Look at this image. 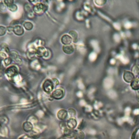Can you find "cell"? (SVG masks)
Listing matches in <instances>:
<instances>
[{
  "label": "cell",
  "mask_w": 139,
  "mask_h": 139,
  "mask_svg": "<svg viewBox=\"0 0 139 139\" xmlns=\"http://www.w3.org/2000/svg\"><path fill=\"white\" fill-rule=\"evenodd\" d=\"M131 87L133 89L137 90L139 89V79H134L132 82L131 83Z\"/></svg>",
  "instance_id": "cell-13"
},
{
  "label": "cell",
  "mask_w": 139,
  "mask_h": 139,
  "mask_svg": "<svg viewBox=\"0 0 139 139\" xmlns=\"http://www.w3.org/2000/svg\"><path fill=\"white\" fill-rule=\"evenodd\" d=\"M7 32V28L3 26H0V36H2L5 35Z\"/></svg>",
  "instance_id": "cell-18"
},
{
  "label": "cell",
  "mask_w": 139,
  "mask_h": 139,
  "mask_svg": "<svg viewBox=\"0 0 139 139\" xmlns=\"http://www.w3.org/2000/svg\"><path fill=\"white\" fill-rule=\"evenodd\" d=\"M54 87V85L53 80L50 79H47L45 80L43 85V88L44 90L46 93H50L52 92Z\"/></svg>",
  "instance_id": "cell-2"
},
{
  "label": "cell",
  "mask_w": 139,
  "mask_h": 139,
  "mask_svg": "<svg viewBox=\"0 0 139 139\" xmlns=\"http://www.w3.org/2000/svg\"><path fill=\"white\" fill-rule=\"evenodd\" d=\"M4 64H5L6 66H9L10 64L13 62V59H12L11 57H7L6 58H5L3 60Z\"/></svg>",
  "instance_id": "cell-16"
},
{
  "label": "cell",
  "mask_w": 139,
  "mask_h": 139,
  "mask_svg": "<svg viewBox=\"0 0 139 139\" xmlns=\"http://www.w3.org/2000/svg\"><path fill=\"white\" fill-rule=\"evenodd\" d=\"M8 9L10 11H11V12H15L18 10V6H16L15 4H13V5H11V6L8 7Z\"/></svg>",
  "instance_id": "cell-19"
},
{
  "label": "cell",
  "mask_w": 139,
  "mask_h": 139,
  "mask_svg": "<svg viewBox=\"0 0 139 139\" xmlns=\"http://www.w3.org/2000/svg\"><path fill=\"white\" fill-rule=\"evenodd\" d=\"M14 3V0H4V4L8 7H9L13 5Z\"/></svg>",
  "instance_id": "cell-17"
},
{
  "label": "cell",
  "mask_w": 139,
  "mask_h": 139,
  "mask_svg": "<svg viewBox=\"0 0 139 139\" xmlns=\"http://www.w3.org/2000/svg\"><path fill=\"white\" fill-rule=\"evenodd\" d=\"M33 9L35 13L38 15H42L48 10V6L45 4L39 2L35 4Z\"/></svg>",
  "instance_id": "cell-1"
},
{
  "label": "cell",
  "mask_w": 139,
  "mask_h": 139,
  "mask_svg": "<svg viewBox=\"0 0 139 139\" xmlns=\"http://www.w3.org/2000/svg\"><path fill=\"white\" fill-rule=\"evenodd\" d=\"M14 33L17 36H21L24 34V29L23 27L20 25H16L13 27Z\"/></svg>",
  "instance_id": "cell-7"
},
{
  "label": "cell",
  "mask_w": 139,
  "mask_h": 139,
  "mask_svg": "<svg viewBox=\"0 0 139 139\" xmlns=\"http://www.w3.org/2000/svg\"><path fill=\"white\" fill-rule=\"evenodd\" d=\"M23 27L27 31H31L33 28V24L30 21H26L23 23Z\"/></svg>",
  "instance_id": "cell-15"
},
{
  "label": "cell",
  "mask_w": 139,
  "mask_h": 139,
  "mask_svg": "<svg viewBox=\"0 0 139 139\" xmlns=\"http://www.w3.org/2000/svg\"><path fill=\"white\" fill-rule=\"evenodd\" d=\"M73 41L71 36L68 34H65L62 36V38H61V42L64 45H70L72 41Z\"/></svg>",
  "instance_id": "cell-6"
},
{
  "label": "cell",
  "mask_w": 139,
  "mask_h": 139,
  "mask_svg": "<svg viewBox=\"0 0 139 139\" xmlns=\"http://www.w3.org/2000/svg\"><path fill=\"white\" fill-rule=\"evenodd\" d=\"M133 71L134 75H139V65H135L133 68Z\"/></svg>",
  "instance_id": "cell-20"
},
{
  "label": "cell",
  "mask_w": 139,
  "mask_h": 139,
  "mask_svg": "<svg viewBox=\"0 0 139 139\" xmlns=\"http://www.w3.org/2000/svg\"><path fill=\"white\" fill-rule=\"evenodd\" d=\"M23 128L24 130V131L27 132H29L32 130L33 129V126L32 123L30 122H24L23 124Z\"/></svg>",
  "instance_id": "cell-12"
},
{
  "label": "cell",
  "mask_w": 139,
  "mask_h": 139,
  "mask_svg": "<svg viewBox=\"0 0 139 139\" xmlns=\"http://www.w3.org/2000/svg\"><path fill=\"white\" fill-rule=\"evenodd\" d=\"M95 3L98 6H102L104 5L106 2V0H94Z\"/></svg>",
  "instance_id": "cell-21"
},
{
  "label": "cell",
  "mask_w": 139,
  "mask_h": 139,
  "mask_svg": "<svg viewBox=\"0 0 139 139\" xmlns=\"http://www.w3.org/2000/svg\"><path fill=\"white\" fill-rule=\"evenodd\" d=\"M46 50L43 47H39L36 50V54L39 57H44Z\"/></svg>",
  "instance_id": "cell-10"
},
{
  "label": "cell",
  "mask_w": 139,
  "mask_h": 139,
  "mask_svg": "<svg viewBox=\"0 0 139 139\" xmlns=\"http://www.w3.org/2000/svg\"><path fill=\"white\" fill-rule=\"evenodd\" d=\"M28 1H29L30 2H31V3H35V4L36 3H38L40 2V0H28Z\"/></svg>",
  "instance_id": "cell-22"
},
{
  "label": "cell",
  "mask_w": 139,
  "mask_h": 139,
  "mask_svg": "<svg viewBox=\"0 0 139 139\" xmlns=\"http://www.w3.org/2000/svg\"><path fill=\"white\" fill-rule=\"evenodd\" d=\"M67 125L70 129H73L77 126V121L74 118H70L67 121Z\"/></svg>",
  "instance_id": "cell-11"
},
{
  "label": "cell",
  "mask_w": 139,
  "mask_h": 139,
  "mask_svg": "<svg viewBox=\"0 0 139 139\" xmlns=\"http://www.w3.org/2000/svg\"><path fill=\"white\" fill-rule=\"evenodd\" d=\"M57 116H58L59 119L61 120H64L66 118L67 116V113L65 110H64V109L60 110L58 112V114H57Z\"/></svg>",
  "instance_id": "cell-9"
},
{
  "label": "cell",
  "mask_w": 139,
  "mask_h": 139,
  "mask_svg": "<svg viewBox=\"0 0 139 139\" xmlns=\"http://www.w3.org/2000/svg\"><path fill=\"white\" fill-rule=\"evenodd\" d=\"M123 79L127 83H132L135 79L134 74L130 71H126L123 73Z\"/></svg>",
  "instance_id": "cell-5"
},
{
  "label": "cell",
  "mask_w": 139,
  "mask_h": 139,
  "mask_svg": "<svg viewBox=\"0 0 139 139\" xmlns=\"http://www.w3.org/2000/svg\"><path fill=\"white\" fill-rule=\"evenodd\" d=\"M5 72L6 75L9 78H13L18 75V69L14 65L8 67Z\"/></svg>",
  "instance_id": "cell-3"
},
{
  "label": "cell",
  "mask_w": 139,
  "mask_h": 139,
  "mask_svg": "<svg viewBox=\"0 0 139 139\" xmlns=\"http://www.w3.org/2000/svg\"><path fill=\"white\" fill-rule=\"evenodd\" d=\"M74 47L71 45H64L63 47V51L65 53L67 54H72L74 52Z\"/></svg>",
  "instance_id": "cell-8"
},
{
  "label": "cell",
  "mask_w": 139,
  "mask_h": 139,
  "mask_svg": "<svg viewBox=\"0 0 139 139\" xmlns=\"http://www.w3.org/2000/svg\"><path fill=\"white\" fill-rule=\"evenodd\" d=\"M64 95L65 92L63 89H58L52 92V97L55 100H60L64 97Z\"/></svg>",
  "instance_id": "cell-4"
},
{
  "label": "cell",
  "mask_w": 139,
  "mask_h": 139,
  "mask_svg": "<svg viewBox=\"0 0 139 139\" xmlns=\"http://www.w3.org/2000/svg\"><path fill=\"white\" fill-rule=\"evenodd\" d=\"M69 34L71 36L73 40V41L76 43L78 41V34L75 31H70L69 32Z\"/></svg>",
  "instance_id": "cell-14"
}]
</instances>
